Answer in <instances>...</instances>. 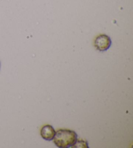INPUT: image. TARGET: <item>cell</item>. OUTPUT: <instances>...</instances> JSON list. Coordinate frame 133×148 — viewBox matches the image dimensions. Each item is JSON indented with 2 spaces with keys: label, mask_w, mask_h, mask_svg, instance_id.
<instances>
[{
  "label": "cell",
  "mask_w": 133,
  "mask_h": 148,
  "mask_svg": "<svg viewBox=\"0 0 133 148\" xmlns=\"http://www.w3.org/2000/svg\"><path fill=\"white\" fill-rule=\"evenodd\" d=\"M58 147H71L77 140V134L73 131L69 129H60L56 132L53 139Z\"/></svg>",
  "instance_id": "1"
},
{
  "label": "cell",
  "mask_w": 133,
  "mask_h": 148,
  "mask_svg": "<svg viewBox=\"0 0 133 148\" xmlns=\"http://www.w3.org/2000/svg\"><path fill=\"white\" fill-rule=\"evenodd\" d=\"M112 40L108 35L101 34L98 35L94 40V46L100 52L106 51L111 47Z\"/></svg>",
  "instance_id": "2"
},
{
  "label": "cell",
  "mask_w": 133,
  "mask_h": 148,
  "mask_svg": "<svg viewBox=\"0 0 133 148\" xmlns=\"http://www.w3.org/2000/svg\"><path fill=\"white\" fill-rule=\"evenodd\" d=\"M56 134V131L54 128L50 125H45L43 126L40 131L41 136L43 139L48 141H51L53 138Z\"/></svg>",
  "instance_id": "3"
},
{
  "label": "cell",
  "mask_w": 133,
  "mask_h": 148,
  "mask_svg": "<svg viewBox=\"0 0 133 148\" xmlns=\"http://www.w3.org/2000/svg\"><path fill=\"white\" fill-rule=\"evenodd\" d=\"M72 148H88V144L86 141H84L83 140H77L75 144L72 146Z\"/></svg>",
  "instance_id": "4"
},
{
  "label": "cell",
  "mask_w": 133,
  "mask_h": 148,
  "mask_svg": "<svg viewBox=\"0 0 133 148\" xmlns=\"http://www.w3.org/2000/svg\"><path fill=\"white\" fill-rule=\"evenodd\" d=\"M0 66H1V64H0Z\"/></svg>",
  "instance_id": "5"
}]
</instances>
